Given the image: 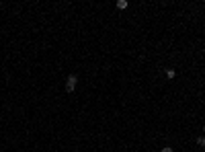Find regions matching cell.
<instances>
[{
	"label": "cell",
	"instance_id": "cell-1",
	"mask_svg": "<svg viewBox=\"0 0 205 152\" xmlns=\"http://www.w3.org/2000/svg\"><path fill=\"white\" fill-rule=\"evenodd\" d=\"M76 84H78V76H76V74H70L68 78H66V91H68V93H74V91H76Z\"/></svg>",
	"mask_w": 205,
	"mask_h": 152
},
{
	"label": "cell",
	"instance_id": "cell-2",
	"mask_svg": "<svg viewBox=\"0 0 205 152\" xmlns=\"http://www.w3.org/2000/svg\"><path fill=\"white\" fill-rule=\"evenodd\" d=\"M164 76H166L168 80H172V78L176 76V70H174V68H166V70H164Z\"/></svg>",
	"mask_w": 205,
	"mask_h": 152
},
{
	"label": "cell",
	"instance_id": "cell-3",
	"mask_svg": "<svg viewBox=\"0 0 205 152\" xmlns=\"http://www.w3.org/2000/svg\"><path fill=\"white\" fill-rule=\"evenodd\" d=\"M115 6H117L119 10H125L127 6H129V2H127V0H117V4H115Z\"/></svg>",
	"mask_w": 205,
	"mask_h": 152
},
{
	"label": "cell",
	"instance_id": "cell-4",
	"mask_svg": "<svg viewBox=\"0 0 205 152\" xmlns=\"http://www.w3.org/2000/svg\"><path fill=\"white\" fill-rule=\"evenodd\" d=\"M197 146H201V148L205 146V136H199V138H197Z\"/></svg>",
	"mask_w": 205,
	"mask_h": 152
},
{
	"label": "cell",
	"instance_id": "cell-5",
	"mask_svg": "<svg viewBox=\"0 0 205 152\" xmlns=\"http://www.w3.org/2000/svg\"><path fill=\"white\" fill-rule=\"evenodd\" d=\"M160 152H174V150H172V148L170 146H164V148H162V150Z\"/></svg>",
	"mask_w": 205,
	"mask_h": 152
},
{
	"label": "cell",
	"instance_id": "cell-6",
	"mask_svg": "<svg viewBox=\"0 0 205 152\" xmlns=\"http://www.w3.org/2000/svg\"><path fill=\"white\" fill-rule=\"evenodd\" d=\"M203 134H205V125H203Z\"/></svg>",
	"mask_w": 205,
	"mask_h": 152
}]
</instances>
